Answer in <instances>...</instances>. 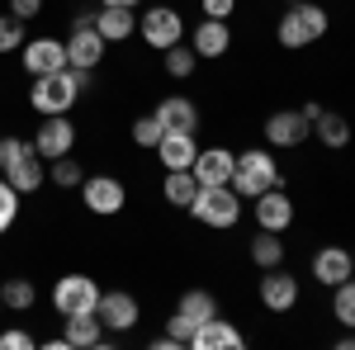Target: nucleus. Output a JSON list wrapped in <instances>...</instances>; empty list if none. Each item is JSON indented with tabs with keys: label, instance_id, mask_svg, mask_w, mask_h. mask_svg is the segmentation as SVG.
Returning <instances> with one entry per match:
<instances>
[{
	"label": "nucleus",
	"instance_id": "obj_1",
	"mask_svg": "<svg viewBox=\"0 0 355 350\" xmlns=\"http://www.w3.org/2000/svg\"><path fill=\"white\" fill-rule=\"evenodd\" d=\"M85 90H90V71L85 67H67V71H53V76H33L28 105L48 119V114H67L76 105V95H85Z\"/></svg>",
	"mask_w": 355,
	"mask_h": 350
},
{
	"label": "nucleus",
	"instance_id": "obj_2",
	"mask_svg": "<svg viewBox=\"0 0 355 350\" xmlns=\"http://www.w3.org/2000/svg\"><path fill=\"white\" fill-rule=\"evenodd\" d=\"M275 38H279L289 53H303L308 43L327 38V10H322V5H313V0L289 5V10L279 15V24H275Z\"/></svg>",
	"mask_w": 355,
	"mask_h": 350
},
{
	"label": "nucleus",
	"instance_id": "obj_3",
	"mask_svg": "<svg viewBox=\"0 0 355 350\" xmlns=\"http://www.w3.org/2000/svg\"><path fill=\"white\" fill-rule=\"evenodd\" d=\"M227 185L237 189L242 199H256V194H266V189L279 185V166L266 147H251V152H237V161H232V180Z\"/></svg>",
	"mask_w": 355,
	"mask_h": 350
},
{
	"label": "nucleus",
	"instance_id": "obj_4",
	"mask_svg": "<svg viewBox=\"0 0 355 350\" xmlns=\"http://www.w3.org/2000/svg\"><path fill=\"white\" fill-rule=\"evenodd\" d=\"M190 213L204 222V227H232L242 218V194L232 185H199Z\"/></svg>",
	"mask_w": 355,
	"mask_h": 350
},
{
	"label": "nucleus",
	"instance_id": "obj_5",
	"mask_svg": "<svg viewBox=\"0 0 355 350\" xmlns=\"http://www.w3.org/2000/svg\"><path fill=\"white\" fill-rule=\"evenodd\" d=\"M100 284L90 279V274H62L53 284V308L62 317H76V313H95L100 308Z\"/></svg>",
	"mask_w": 355,
	"mask_h": 350
},
{
	"label": "nucleus",
	"instance_id": "obj_6",
	"mask_svg": "<svg viewBox=\"0 0 355 350\" xmlns=\"http://www.w3.org/2000/svg\"><path fill=\"white\" fill-rule=\"evenodd\" d=\"M218 313V303H214V294H204V289H190V294L175 303V317H166V336L171 341H180V346H190L194 326L209 322Z\"/></svg>",
	"mask_w": 355,
	"mask_h": 350
},
{
	"label": "nucleus",
	"instance_id": "obj_7",
	"mask_svg": "<svg viewBox=\"0 0 355 350\" xmlns=\"http://www.w3.org/2000/svg\"><path fill=\"white\" fill-rule=\"evenodd\" d=\"M137 33H142L147 48L166 53V48H175V43L185 38V19H180L171 5H152L147 15H137Z\"/></svg>",
	"mask_w": 355,
	"mask_h": 350
},
{
	"label": "nucleus",
	"instance_id": "obj_8",
	"mask_svg": "<svg viewBox=\"0 0 355 350\" xmlns=\"http://www.w3.org/2000/svg\"><path fill=\"white\" fill-rule=\"evenodd\" d=\"M81 204L100 218H114V213H123L128 189H123V180H114V175H85L81 180Z\"/></svg>",
	"mask_w": 355,
	"mask_h": 350
},
{
	"label": "nucleus",
	"instance_id": "obj_9",
	"mask_svg": "<svg viewBox=\"0 0 355 350\" xmlns=\"http://www.w3.org/2000/svg\"><path fill=\"white\" fill-rule=\"evenodd\" d=\"M71 147H76V123H71L67 114H48V119L38 123V137H33L38 161H57V157H67Z\"/></svg>",
	"mask_w": 355,
	"mask_h": 350
},
{
	"label": "nucleus",
	"instance_id": "obj_10",
	"mask_svg": "<svg viewBox=\"0 0 355 350\" xmlns=\"http://www.w3.org/2000/svg\"><path fill=\"white\" fill-rule=\"evenodd\" d=\"M251 213H256V222H261L266 232H289V227H294V199L275 185V189H266V194L251 199Z\"/></svg>",
	"mask_w": 355,
	"mask_h": 350
},
{
	"label": "nucleus",
	"instance_id": "obj_11",
	"mask_svg": "<svg viewBox=\"0 0 355 350\" xmlns=\"http://www.w3.org/2000/svg\"><path fill=\"white\" fill-rule=\"evenodd\" d=\"M105 38H100V28L95 24H71V38H67V67H85V71H95L100 62H105Z\"/></svg>",
	"mask_w": 355,
	"mask_h": 350
},
{
	"label": "nucleus",
	"instance_id": "obj_12",
	"mask_svg": "<svg viewBox=\"0 0 355 350\" xmlns=\"http://www.w3.org/2000/svg\"><path fill=\"white\" fill-rule=\"evenodd\" d=\"M24 71L28 76L67 71V43L62 38H33V43H24Z\"/></svg>",
	"mask_w": 355,
	"mask_h": 350
},
{
	"label": "nucleus",
	"instance_id": "obj_13",
	"mask_svg": "<svg viewBox=\"0 0 355 350\" xmlns=\"http://www.w3.org/2000/svg\"><path fill=\"white\" fill-rule=\"evenodd\" d=\"M242 346H246V336L227 317H218V313L209 322H199L190 336V350H242Z\"/></svg>",
	"mask_w": 355,
	"mask_h": 350
},
{
	"label": "nucleus",
	"instance_id": "obj_14",
	"mask_svg": "<svg viewBox=\"0 0 355 350\" xmlns=\"http://www.w3.org/2000/svg\"><path fill=\"white\" fill-rule=\"evenodd\" d=\"M313 133V123L303 119L299 109H279L266 119V142L270 147H303V137Z\"/></svg>",
	"mask_w": 355,
	"mask_h": 350
},
{
	"label": "nucleus",
	"instance_id": "obj_15",
	"mask_svg": "<svg viewBox=\"0 0 355 350\" xmlns=\"http://www.w3.org/2000/svg\"><path fill=\"white\" fill-rule=\"evenodd\" d=\"M157 157H162L166 170H190L194 157H199V142H194V133H185V128H166L162 142H157Z\"/></svg>",
	"mask_w": 355,
	"mask_h": 350
},
{
	"label": "nucleus",
	"instance_id": "obj_16",
	"mask_svg": "<svg viewBox=\"0 0 355 350\" xmlns=\"http://www.w3.org/2000/svg\"><path fill=\"white\" fill-rule=\"evenodd\" d=\"M232 161H237V152H227V147H199L190 170L199 185H227L232 180Z\"/></svg>",
	"mask_w": 355,
	"mask_h": 350
},
{
	"label": "nucleus",
	"instance_id": "obj_17",
	"mask_svg": "<svg viewBox=\"0 0 355 350\" xmlns=\"http://www.w3.org/2000/svg\"><path fill=\"white\" fill-rule=\"evenodd\" d=\"M95 317L105 322V331H128V326L137 322V298L123 294V289H110V294H100Z\"/></svg>",
	"mask_w": 355,
	"mask_h": 350
},
{
	"label": "nucleus",
	"instance_id": "obj_18",
	"mask_svg": "<svg viewBox=\"0 0 355 350\" xmlns=\"http://www.w3.org/2000/svg\"><path fill=\"white\" fill-rule=\"evenodd\" d=\"M351 251L346 246H322L318 256H313V279L322 284V289H336L341 279H351Z\"/></svg>",
	"mask_w": 355,
	"mask_h": 350
},
{
	"label": "nucleus",
	"instance_id": "obj_19",
	"mask_svg": "<svg viewBox=\"0 0 355 350\" xmlns=\"http://www.w3.org/2000/svg\"><path fill=\"white\" fill-rule=\"evenodd\" d=\"M261 303H266L270 313H289V308L299 303V279L284 274L279 265L266 270V279H261Z\"/></svg>",
	"mask_w": 355,
	"mask_h": 350
},
{
	"label": "nucleus",
	"instance_id": "obj_20",
	"mask_svg": "<svg viewBox=\"0 0 355 350\" xmlns=\"http://www.w3.org/2000/svg\"><path fill=\"white\" fill-rule=\"evenodd\" d=\"M95 28H100L105 43H123V38L137 33V10H128V5H100L95 10Z\"/></svg>",
	"mask_w": 355,
	"mask_h": 350
},
{
	"label": "nucleus",
	"instance_id": "obj_21",
	"mask_svg": "<svg viewBox=\"0 0 355 350\" xmlns=\"http://www.w3.org/2000/svg\"><path fill=\"white\" fill-rule=\"evenodd\" d=\"M190 48L199 53V62H204V57H227V48H232V28H227V19H199Z\"/></svg>",
	"mask_w": 355,
	"mask_h": 350
},
{
	"label": "nucleus",
	"instance_id": "obj_22",
	"mask_svg": "<svg viewBox=\"0 0 355 350\" xmlns=\"http://www.w3.org/2000/svg\"><path fill=\"white\" fill-rule=\"evenodd\" d=\"M152 114H157V123H162V128H185V133L199 128V109H194L185 95H166Z\"/></svg>",
	"mask_w": 355,
	"mask_h": 350
},
{
	"label": "nucleus",
	"instance_id": "obj_23",
	"mask_svg": "<svg viewBox=\"0 0 355 350\" xmlns=\"http://www.w3.org/2000/svg\"><path fill=\"white\" fill-rule=\"evenodd\" d=\"M67 346H105V322L95 317V313H76V317H67Z\"/></svg>",
	"mask_w": 355,
	"mask_h": 350
},
{
	"label": "nucleus",
	"instance_id": "obj_24",
	"mask_svg": "<svg viewBox=\"0 0 355 350\" xmlns=\"http://www.w3.org/2000/svg\"><path fill=\"white\" fill-rule=\"evenodd\" d=\"M0 175H5L10 185L19 189V194H33V189H38V185H43V180H48V166H38V157H24V161L5 166Z\"/></svg>",
	"mask_w": 355,
	"mask_h": 350
},
{
	"label": "nucleus",
	"instance_id": "obj_25",
	"mask_svg": "<svg viewBox=\"0 0 355 350\" xmlns=\"http://www.w3.org/2000/svg\"><path fill=\"white\" fill-rule=\"evenodd\" d=\"M251 261L261 270L284 265V242H279V232H266V227H261V232L251 237Z\"/></svg>",
	"mask_w": 355,
	"mask_h": 350
},
{
	"label": "nucleus",
	"instance_id": "obj_26",
	"mask_svg": "<svg viewBox=\"0 0 355 350\" xmlns=\"http://www.w3.org/2000/svg\"><path fill=\"white\" fill-rule=\"evenodd\" d=\"M166 199L175 204V209H190L194 194H199V180H194V170H166Z\"/></svg>",
	"mask_w": 355,
	"mask_h": 350
},
{
	"label": "nucleus",
	"instance_id": "obj_27",
	"mask_svg": "<svg viewBox=\"0 0 355 350\" xmlns=\"http://www.w3.org/2000/svg\"><path fill=\"white\" fill-rule=\"evenodd\" d=\"M313 133H318V142H322V147H331V152H341V147L351 142V123H346L341 114H322V119L313 123Z\"/></svg>",
	"mask_w": 355,
	"mask_h": 350
},
{
	"label": "nucleus",
	"instance_id": "obj_28",
	"mask_svg": "<svg viewBox=\"0 0 355 350\" xmlns=\"http://www.w3.org/2000/svg\"><path fill=\"white\" fill-rule=\"evenodd\" d=\"M331 317L346 326V331H355V274L331 289Z\"/></svg>",
	"mask_w": 355,
	"mask_h": 350
},
{
	"label": "nucleus",
	"instance_id": "obj_29",
	"mask_svg": "<svg viewBox=\"0 0 355 350\" xmlns=\"http://www.w3.org/2000/svg\"><path fill=\"white\" fill-rule=\"evenodd\" d=\"M0 303H5L10 313H28V308L38 303V289H33L28 279H5V284H0Z\"/></svg>",
	"mask_w": 355,
	"mask_h": 350
},
{
	"label": "nucleus",
	"instance_id": "obj_30",
	"mask_svg": "<svg viewBox=\"0 0 355 350\" xmlns=\"http://www.w3.org/2000/svg\"><path fill=\"white\" fill-rule=\"evenodd\" d=\"M48 180H53V185H62V189H76V185L85 180V166L71 161V152H67V157L48 161Z\"/></svg>",
	"mask_w": 355,
	"mask_h": 350
},
{
	"label": "nucleus",
	"instance_id": "obj_31",
	"mask_svg": "<svg viewBox=\"0 0 355 350\" xmlns=\"http://www.w3.org/2000/svg\"><path fill=\"white\" fill-rule=\"evenodd\" d=\"M194 67H199V53H194V48H185V43L166 48V76L185 81V76H194Z\"/></svg>",
	"mask_w": 355,
	"mask_h": 350
},
{
	"label": "nucleus",
	"instance_id": "obj_32",
	"mask_svg": "<svg viewBox=\"0 0 355 350\" xmlns=\"http://www.w3.org/2000/svg\"><path fill=\"white\" fill-rule=\"evenodd\" d=\"M19 199H24V194L0 175V232H10V227H15V218H19Z\"/></svg>",
	"mask_w": 355,
	"mask_h": 350
},
{
	"label": "nucleus",
	"instance_id": "obj_33",
	"mask_svg": "<svg viewBox=\"0 0 355 350\" xmlns=\"http://www.w3.org/2000/svg\"><path fill=\"white\" fill-rule=\"evenodd\" d=\"M24 157H38V152H33V137H0V170L24 161Z\"/></svg>",
	"mask_w": 355,
	"mask_h": 350
},
{
	"label": "nucleus",
	"instance_id": "obj_34",
	"mask_svg": "<svg viewBox=\"0 0 355 350\" xmlns=\"http://www.w3.org/2000/svg\"><path fill=\"white\" fill-rule=\"evenodd\" d=\"M15 48H24V19L0 15V53H15Z\"/></svg>",
	"mask_w": 355,
	"mask_h": 350
},
{
	"label": "nucleus",
	"instance_id": "obj_35",
	"mask_svg": "<svg viewBox=\"0 0 355 350\" xmlns=\"http://www.w3.org/2000/svg\"><path fill=\"white\" fill-rule=\"evenodd\" d=\"M162 133H166V128L157 123V114H142V119L133 123V142H137V147H157Z\"/></svg>",
	"mask_w": 355,
	"mask_h": 350
},
{
	"label": "nucleus",
	"instance_id": "obj_36",
	"mask_svg": "<svg viewBox=\"0 0 355 350\" xmlns=\"http://www.w3.org/2000/svg\"><path fill=\"white\" fill-rule=\"evenodd\" d=\"M0 350H33V336L19 331V326H10V331H0Z\"/></svg>",
	"mask_w": 355,
	"mask_h": 350
},
{
	"label": "nucleus",
	"instance_id": "obj_37",
	"mask_svg": "<svg viewBox=\"0 0 355 350\" xmlns=\"http://www.w3.org/2000/svg\"><path fill=\"white\" fill-rule=\"evenodd\" d=\"M204 5V19H227L237 10V0H199Z\"/></svg>",
	"mask_w": 355,
	"mask_h": 350
},
{
	"label": "nucleus",
	"instance_id": "obj_38",
	"mask_svg": "<svg viewBox=\"0 0 355 350\" xmlns=\"http://www.w3.org/2000/svg\"><path fill=\"white\" fill-rule=\"evenodd\" d=\"M10 15L15 19H33V15H43V0H10Z\"/></svg>",
	"mask_w": 355,
	"mask_h": 350
},
{
	"label": "nucleus",
	"instance_id": "obj_39",
	"mask_svg": "<svg viewBox=\"0 0 355 350\" xmlns=\"http://www.w3.org/2000/svg\"><path fill=\"white\" fill-rule=\"evenodd\" d=\"M299 114H303V119H308V123H318V119H322V114H327V109L318 105V100H308V105H303Z\"/></svg>",
	"mask_w": 355,
	"mask_h": 350
},
{
	"label": "nucleus",
	"instance_id": "obj_40",
	"mask_svg": "<svg viewBox=\"0 0 355 350\" xmlns=\"http://www.w3.org/2000/svg\"><path fill=\"white\" fill-rule=\"evenodd\" d=\"M100 5H128V10H137L142 0H100Z\"/></svg>",
	"mask_w": 355,
	"mask_h": 350
},
{
	"label": "nucleus",
	"instance_id": "obj_41",
	"mask_svg": "<svg viewBox=\"0 0 355 350\" xmlns=\"http://www.w3.org/2000/svg\"><path fill=\"white\" fill-rule=\"evenodd\" d=\"M351 270H355V251H351Z\"/></svg>",
	"mask_w": 355,
	"mask_h": 350
},
{
	"label": "nucleus",
	"instance_id": "obj_42",
	"mask_svg": "<svg viewBox=\"0 0 355 350\" xmlns=\"http://www.w3.org/2000/svg\"><path fill=\"white\" fill-rule=\"evenodd\" d=\"M284 5H299V0H284Z\"/></svg>",
	"mask_w": 355,
	"mask_h": 350
},
{
	"label": "nucleus",
	"instance_id": "obj_43",
	"mask_svg": "<svg viewBox=\"0 0 355 350\" xmlns=\"http://www.w3.org/2000/svg\"><path fill=\"white\" fill-rule=\"evenodd\" d=\"M0 308H5V303H0Z\"/></svg>",
	"mask_w": 355,
	"mask_h": 350
}]
</instances>
